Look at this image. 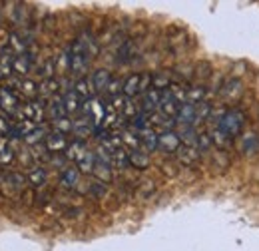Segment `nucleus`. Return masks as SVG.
Segmentation results:
<instances>
[{
    "label": "nucleus",
    "instance_id": "1",
    "mask_svg": "<svg viewBox=\"0 0 259 251\" xmlns=\"http://www.w3.org/2000/svg\"><path fill=\"white\" fill-rule=\"evenodd\" d=\"M68 54H70V72H72L74 76H78V80L84 78V74L88 72L90 60H92V56H90V52H88L84 40L78 38V40L72 44V48L68 50Z\"/></svg>",
    "mask_w": 259,
    "mask_h": 251
},
{
    "label": "nucleus",
    "instance_id": "2",
    "mask_svg": "<svg viewBox=\"0 0 259 251\" xmlns=\"http://www.w3.org/2000/svg\"><path fill=\"white\" fill-rule=\"evenodd\" d=\"M218 128H220L222 132H226L227 136L233 140V138H237V136L241 134V130L245 128V114H243L241 110H237V108L227 110L226 114H224V118L220 120Z\"/></svg>",
    "mask_w": 259,
    "mask_h": 251
},
{
    "label": "nucleus",
    "instance_id": "3",
    "mask_svg": "<svg viewBox=\"0 0 259 251\" xmlns=\"http://www.w3.org/2000/svg\"><path fill=\"white\" fill-rule=\"evenodd\" d=\"M44 114H46V104H44V100H42V98L30 100V102L24 106V110H22L24 120H30V122L36 124V126L44 120Z\"/></svg>",
    "mask_w": 259,
    "mask_h": 251
},
{
    "label": "nucleus",
    "instance_id": "4",
    "mask_svg": "<svg viewBox=\"0 0 259 251\" xmlns=\"http://www.w3.org/2000/svg\"><path fill=\"white\" fill-rule=\"evenodd\" d=\"M18 108H20V98H18V94L14 90L6 88V86L0 88V110L6 116H12V114L18 112Z\"/></svg>",
    "mask_w": 259,
    "mask_h": 251
},
{
    "label": "nucleus",
    "instance_id": "5",
    "mask_svg": "<svg viewBox=\"0 0 259 251\" xmlns=\"http://www.w3.org/2000/svg\"><path fill=\"white\" fill-rule=\"evenodd\" d=\"M180 108H182V104L174 98V96L169 94V90H165L162 92V100H160V114H163L165 118H176L178 116V112H180Z\"/></svg>",
    "mask_w": 259,
    "mask_h": 251
},
{
    "label": "nucleus",
    "instance_id": "6",
    "mask_svg": "<svg viewBox=\"0 0 259 251\" xmlns=\"http://www.w3.org/2000/svg\"><path fill=\"white\" fill-rule=\"evenodd\" d=\"M46 150L52 152V154H60V152H66L68 150V140H66V134H60V132H48L46 136Z\"/></svg>",
    "mask_w": 259,
    "mask_h": 251
},
{
    "label": "nucleus",
    "instance_id": "7",
    "mask_svg": "<svg viewBox=\"0 0 259 251\" xmlns=\"http://www.w3.org/2000/svg\"><path fill=\"white\" fill-rule=\"evenodd\" d=\"M158 148L163 150V152H167V154H174V152H178L180 148H182V140H180V134H176V132H163L162 136H160V140H158Z\"/></svg>",
    "mask_w": 259,
    "mask_h": 251
},
{
    "label": "nucleus",
    "instance_id": "8",
    "mask_svg": "<svg viewBox=\"0 0 259 251\" xmlns=\"http://www.w3.org/2000/svg\"><path fill=\"white\" fill-rule=\"evenodd\" d=\"M222 96L226 98L229 104L237 102V100H239V98L243 96V84H241L239 80H235V78L227 80L226 84L222 86Z\"/></svg>",
    "mask_w": 259,
    "mask_h": 251
},
{
    "label": "nucleus",
    "instance_id": "9",
    "mask_svg": "<svg viewBox=\"0 0 259 251\" xmlns=\"http://www.w3.org/2000/svg\"><path fill=\"white\" fill-rule=\"evenodd\" d=\"M176 124L184 126V128H194L195 126V106L194 104H182L178 116H176Z\"/></svg>",
    "mask_w": 259,
    "mask_h": 251
},
{
    "label": "nucleus",
    "instance_id": "10",
    "mask_svg": "<svg viewBox=\"0 0 259 251\" xmlns=\"http://www.w3.org/2000/svg\"><path fill=\"white\" fill-rule=\"evenodd\" d=\"M160 100H162V92L152 88L148 90L144 98H142V112H148V114H154V110L160 108Z\"/></svg>",
    "mask_w": 259,
    "mask_h": 251
},
{
    "label": "nucleus",
    "instance_id": "11",
    "mask_svg": "<svg viewBox=\"0 0 259 251\" xmlns=\"http://www.w3.org/2000/svg\"><path fill=\"white\" fill-rule=\"evenodd\" d=\"M158 140H160V136L156 134L154 128H146V130L140 132V144H142L144 152H154V150H158Z\"/></svg>",
    "mask_w": 259,
    "mask_h": 251
},
{
    "label": "nucleus",
    "instance_id": "12",
    "mask_svg": "<svg viewBox=\"0 0 259 251\" xmlns=\"http://www.w3.org/2000/svg\"><path fill=\"white\" fill-rule=\"evenodd\" d=\"M72 132H74V136H76L78 140H86L90 134H94V132H96V128H94V124L90 122V118L82 116L80 120H76V122H74Z\"/></svg>",
    "mask_w": 259,
    "mask_h": 251
},
{
    "label": "nucleus",
    "instance_id": "13",
    "mask_svg": "<svg viewBox=\"0 0 259 251\" xmlns=\"http://www.w3.org/2000/svg\"><path fill=\"white\" fill-rule=\"evenodd\" d=\"M48 114L54 120H62V118H68V112H66V106H64V98L62 96H54L50 98V104H48Z\"/></svg>",
    "mask_w": 259,
    "mask_h": 251
},
{
    "label": "nucleus",
    "instance_id": "14",
    "mask_svg": "<svg viewBox=\"0 0 259 251\" xmlns=\"http://www.w3.org/2000/svg\"><path fill=\"white\" fill-rule=\"evenodd\" d=\"M80 182V170L74 168V165H68L62 170V176H60V186L66 189H72L78 186Z\"/></svg>",
    "mask_w": 259,
    "mask_h": 251
},
{
    "label": "nucleus",
    "instance_id": "15",
    "mask_svg": "<svg viewBox=\"0 0 259 251\" xmlns=\"http://www.w3.org/2000/svg\"><path fill=\"white\" fill-rule=\"evenodd\" d=\"M76 94L80 96L84 102H88V100H92V96H94V86H92V80H88L86 76L84 78H80V80H76V84H74V88H72Z\"/></svg>",
    "mask_w": 259,
    "mask_h": 251
},
{
    "label": "nucleus",
    "instance_id": "16",
    "mask_svg": "<svg viewBox=\"0 0 259 251\" xmlns=\"http://www.w3.org/2000/svg\"><path fill=\"white\" fill-rule=\"evenodd\" d=\"M60 90V82L56 78H50V80H42L38 84V96L44 100V98H54L56 92Z\"/></svg>",
    "mask_w": 259,
    "mask_h": 251
},
{
    "label": "nucleus",
    "instance_id": "17",
    "mask_svg": "<svg viewBox=\"0 0 259 251\" xmlns=\"http://www.w3.org/2000/svg\"><path fill=\"white\" fill-rule=\"evenodd\" d=\"M112 82V74L108 72V70H96L94 74H92V86H94V90L96 92H106V88H108V84Z\"/></svg>",
    "mask_w": 259,
    "mask_h": 251
},
{
    "label": "nucleus",
    "instance_id": "18",
    "mask_svg": "<svg viewBox=\"0 0 259 251\" xmlns=\"http://www.w3.org/2000/svg\"><path fill=\"white\" fill-rule=\"evenodd\" d=\"M30 68H32V56H30L28 52L14 56V74L26 76V74L30 72Z\"/></svg>",
    "mask_w": 259,
    "mask_h": 251
},
{
    "label": "nucleus",
    "instance_id": "19",
    "mask_svg": "<svg viewBox=\"0 0 259 251\" xmlns=\"http://www.w3.org/2000/svg\"><path fill=\"white\" fill-rule=\"evenodd\" d=\"M94 165H96V154L94 152H90V150H86L80 159L76 161V168L80 170V172H84V174H94Z\"/></svg>",
    "mask_w": 259,
    "mask_h": 251
},
{
    "label": "nucleus",
    "instance_id": "20",
    "mask_svg": "<svg viewBox=\"0 0 259 251\" xmlns=\"http://www.w3.org/2000/svg\"><path fill=\"white\" fill-rule=\"evenodd\" d=\"M140 80H142V74H132L124 80V88H122V94L126 98H134L136 94H140Z\"/></svg>",
    "mask_w": 259,
    "mask_h": 251
},
{
    "label": "nucleus",
    "instance_id": "21",
    "mask_svg": "<svg viewBox=\"0 0 259 251\" xmlns=\"http://www.w3.org/2000/svg\"><path fill=\"white\" fill-rule=\"evenodd\" d=\"M176 154H178V157H180V161L186 163V165H194L195 161L199 159V150L194 148V146H182Z\"/></svg>",
    "mask_w": 259,
    "mask_h": 251
},
{
    "label": "nucleus",
    "instance_id": "22",
    "mask_svg": "<svg viewBox=\"0 0 259 251\" xmlns=\"http://www.w3.org/2000/svg\"><path fill=\"white\" fill-rule=\"evenodd\" d=\"M130 165H134L136 170H146L150 165V154L144 150H132L130 152Z\"/></svg>",
    "mask_w": 259,
    "mask_h": 251
},
{
    "label": "nucleus",
    "instance_id": "23",
    "mask_svg": "<svg viewBox=\"0 0 259 251\" xmlns=\"http://www.w3.org/2000/svg\"><path fill=\"white\" fill-rule=\"evenodd\" d=\"M64 106H66V112H68V114H76V112H80V110H82L84 100L76 94L74 90H70V92L64 96Z\"/></svg>",
    "mask_w": 259,
    "mask_h": 251
},
{
    "label": "nucleus",
    "instance_id": "24",
    "mask_svg": "<svg viewBox=\"0 0 259 251\" xmlns=\"http://www.w3.org/2000/svg\"><path fill=\"white\" fill-rule=\"evenodd\" d=\"M26 184V178L22 174H6L4 176V188L8 186L10 191H22Z\"/></svg>",
    "mask_w": 259,
    "mask_h": 251
},
{
    "label": "nucleus",
    "instance_id": "25",
    "mask_svg": "<svg viewBox=\"0 0 259 251\" xmlns=\"http://www.w3.org/2000/svg\"><path fill=\"white\" fill-rule=\"evenodd\" d=\"M86 150H88V146H86L84 140H74V142L68 146V150H66V159H74V161H78L80 156H82Z\"/></svg>",
    "mask_w": 259,
    "mask_h": 251
},
{
    "label": "nucleus",
    "instance_id": "26",
    "mask_svg": "<svg viewBox=\"0 0 259 251\" xmlns=\"http://www.w3.org/2000/svg\"><path fill=\"white\" fill-rule=\"evenodd\" d=\"M122 144L130 146L132 150H138V146H142V144H140V132L134 130L132 126L126 128V130L122 132Z\"/></svg>",
    "mask_w": 259,
    "mask_h": 251
},
{
    "label": "nucleus",
    "instance_id": "27",
    "mask_svg": "<svg viewBox=\"0 0 259 251\" xmlns=\"http://www.w3.org/2000/svg\"><path fill=\"white\" fill-rule=\"evenodd\" d=\"M14 74V56L10 52H4L0 56V78H8Z\"/></svg>",
    "mask_w": 259,
    "mask_h": 251
},
{
    "label": "nucleus",
    "instance_id": "28",
    "mask_svg": "<svg viewBox=\"0 0 259 251\" xmlns=\"http://www.w3.org/2000/svg\"><path fill=\"white\" fill-rule=\"evenodd\" d=\"M46 178H48V174H46V170L44 168H40V165H36L32 168L30 172H28V176H26V180L32 184V186H44L46 184Z\"/></svg>",
    "mask_w": 259,
    "mask_h": 251
},
{
    "label": "nucleus",
    "instance_id": "29",
    "mask_svg": "<svg viewBox=\"0 0 259 251\" xmlns=\"http://www.w3.org/2000/svg\"><path fill=\"white\" fill-rule=\"evenodd\" d=\"M209 136H211V142H213L215 146H220V148H229V146H231V138L227 136L226 132H222L220 128H213Z\"/></svg>",
    "mask_w": 259,
    "mask_h": 251
},
{
    "label": "nucleus",
    "instance_id": "30",
    "mask_svg": "<svg viewBox=\"0 0 259 251\" xmlns=\"http://www.w3.org/2000/svg\"><path fill=\"white\" fill-rule=\"evenodd\" d=\"M211 110H213V106H211V104H207V102H201V104H197V106H195V124L209 120V116H211Z\"/></svg>",
    "mask_w": 259,
    "mask_h": 251
},
{
    "label": "nucleus",
    "instance_id": "31",
    "mask_svg": "<svg viewBox=\"0 0 259 251\" xmlns=\"http://www.w3.org/2000/svg\"><path fill=\"white\" fill-rule=\"evenodd\" d=\"M46 136H48V132L42 128V126H36L32 132L24 138V142L28 144V146H34V144H38V142H42V140H46Z\"/></svg>",
    "mask_w": 259,
    "mask_h": 251
},
{
    "label": "nucleus",
    "instance_id": "32",
    "mask_svg": "<svg viewBox=\"0 0 259 251\" xmlns=\"http://www.w3.org/2000/svg\"><path fill=\"white\" fill-rule=\"evenodd\" d=\"M203 98H205V88H203V86H194V88L188 90V104L197 106V104L205 102Z\"/></svg>",
    "mask_w": 259,
    "mask_h": 251
},
{
    "label": "nucleus",
    "instance_id": "33",
    "mask_svg": "<svg viewBox=\"0 0 259 251\" xmlns=\"http://www.w3.org/2000/svg\"><path fill=\"white\" fill-rule=\"evenodd\" d=\"M130 163V154H126V150H118V152H114L112 154V165L114 168H118V170H124L126 165Z\"/></svg>",
    "mask_w": 259,
    "mask_h": 251
},
{
    "label": "nucleus",
    "instance_id": "34",
    "mask_svg": "<svg viewBox=\"0 0 259 251\" xmlns=\"http://www.w3.org/2000/svg\"><path fill=\"white\" fill-rule=\"evenodd\" d=\"M12 159H14V152H12L10 144H8L6 140H2V144H0V165L10 163Z\"/></svg>",
    "mask_w": 259,
    "mask_h": 251
},
{
    "label": "nucleus",
    "instance_id": "35",
    "mask_svg": "<svg viewBox=\"0 0 259 251\" xmlns=\"http://www.w3.org/2000/svg\"><path fill=\"white\" fill-rule=\"evenodd\" d=\"M20 92L26 96V98H30V100H36V96H38V84H34L32 80H22L20 82Z\"/></svg>",
    "mask_w": 259,
    "mask_h": 251
},
{
    "label": "nucleus",
    "instance_id": "36",
    "mask_svg": "<svg viewBox=\"0 0 259 251\" xmlns=\"http://www.w3.org/2000/svg\"><path fill=\"white\" fill-rule=\"evenodd\" d=\"M122 88H124V82L118 80V78H112V82H110L108 88H106V94H108V98L112 100V98H116V96L122 94Z\"/></svg>",
    "mask_w": 259,
    "mask_h": 251
},
{
    "label": "nucleus",
    "instance_id": "37",
    "mask_svg": "<svg viewBox=\"0 0 259 251\" xmlns=\"http://www.w3.org/2000/svg\"><path fill=\"white\" fill-rule=\"evenodd\" d=\"M169 94L174 96L180 104H186V102H188V90H186L184 86H180V84H171V86H169Z\"/></svg>",
    "mask_w": 259,
    "mask_h": 251
},
{
    "label": "nucleus",
    "instance_id": "38",
    "mask_svg": "<svg viewBox=\"0 0 259 251\" xmlns=\"http://www.w3.org/2000/svg\"><path fill=\"white\" fill-rule=\"evenodd\" d=\"M132 50H134V42H132V40H126V42H124V46H122V48H120V52H118L120 62H128L130 58H132V54H134Z\"/></svg>",
    "mask_w": 259,
    "mask_h": 251
},
{
    "label": "nucleus",
    "instance_id": "39",
    "mask_svg": "<svg viewBox=\"0 0 259 251\" xmlns=\"http://www.w3.org/2000/svg\"><path fill=\"white\" fill-rule=\"evenodd\" d=\"M52 124H54V132L68 134V132H72V126H74V122H70L68 118H62V120H54Z\"/></svg>",
    "mask_w": 259,
    "mask_h": 251
},
{
    "label": "nucleus",
    "instance_id": "40",
    "mask_svg": "<svg viewBox=\"0 0 259 251\" xmlns=\"http://www.w3.org/2000/svg\"><path fill=\"white\" fill-rule=\"evenodd\" d=\"M10 44L18 50V54H24V52H26V44L20 40V36H18V34H10Z\"/></svg>",
    "mask_w": 259,
    "mask_h": 251
},
{
    "label": "nucleus",
    "instance_id": "41",
    "mask_svg": "<svg viewBox=\"0 0 259 251\" xmlns=\"http://www.w3.org/2000/svg\"><path fill=\"white\" fill-rule=\"evenodd\" d=\"M211 144L213 142H211V136L209 134H199L197 136V150H207Z\"/></svg>",
    "mask_w": 259,
    "mask_h": 251
}]
</instances>
